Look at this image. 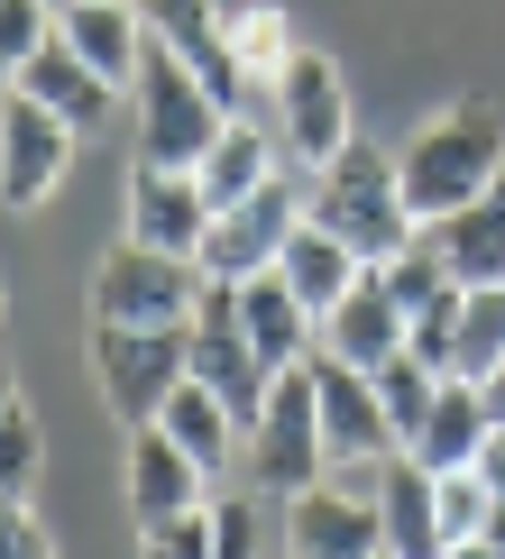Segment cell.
I'll return each instance as SVG.
<instances>
[{"instance_id": "cell-1", "label": "cell", "mask_w": 505, "mask_h": 559, "mask_svg": "<svg viewBox=\"0 0 505 559\" xmlns=\"http://www.w3.org/2000/svg\"><path fill=\"white\" fill-rule=\"evenodd\" d=\"M505 175V110L496 102H478V92H459L450 110H432L423 129L396 147V183H404V212L413 221H450V212H469L478 193Z\"/></svg>"}, {"instance_id": "cell-2", "label": "cell", "mask_w": 505, "mask_h": 559, "mask_svg": "<svg viewBox=\"0 0 505 559\" xmlns=\"http://www.w3.org/2000/svg\"><path fill=\"white\" fill-rule=\"evenodd\" d=\"M304 221L313 229H331L340 248H350L359 266H386L396 248L413 239V221L404 212V183H396V156L386 147H367V138H350V147L331 156V166L313 175V193H304Z\"/></svg>"}, {"instance_id": "cell-3", "label": "cell", "mask_w": 505, "mask_h": 559, "mask_svg": "<svg viewBox=\"0 0 505 559\" xmlns=\"http://www.w3.org/2000/svg\"><path fill=\"white\" fill-rule=\"evenodd\" d=\"M239 468H248V496L258 504H294V496H313L331 477V459H321V404H313V358L267 377L258 423L239 431Z\"/></svg>"}, {"instance_id": "cell-4", "label": "cell", "mask_w": 505, "mask_h": 559, "mask_svg": "<svg viewBox=\"0 0 505 559\" xmlns=\"http://www.w3.org/2000/svg\"><path fill=\"white\" fill-rule=\"evenodd\" d=\"M138 166H175V175H193L202 156H212V138L230 129V110L202 92L184 64L166 56V46L148 37V64H138Z\"/></svg>"}, {"instance_id": "cell-5", "label": "cell", "mask_w": 505, "mask_h": 559, "mask_svg": "<svg viewBox=\"0 0 505 559\" xmlns=\"http://www.w3.org/2000/svg\"><path fill=\"white\" fill-rule=\"evenodd\" d=\"M267 129H275V147L294 156V166H331L340 147L359 138V110H350V74H340L321 46H294V64L267 83Z\"/></svg>"}, {"instance_id": "cell-6", "label": "cell", "mask_w": 505, "mask_h": 559, "mask_svg": "<svg viewBox=\"0 0 505 559\" xmlns=\"http://www.w3.org/2000/svg\"><path fill=\"white\" fill-rule=\"evenodd\" d=\"M202 302V266L193 258H156V248L120 239L92 266V321H120V331H184Z\"/></svg>"}, {"instance_id": "cell-7", "label": "cell", "mask_w": 505, "mask_h": 559, "mask_svg": "<svg viewBox=\"0 0 505 559\" xmlns=\"http://www.w3.org/2000/svg\"><path fill=\"white\" fill-rule=\"evenodd\" d=\"M92 385H102L110 423L148 431L166 413V394L184 385V331H120V321H92Z\"/></svg>"}, {"instance_id": "cell-8", "label": "cell", "mask_w": 505, "mask_h": 559, "mask_svg": "<svg viewBox=\"0 0 505 559\" xmlns=\"http://www.w3.org/2000/svg\"><path fill=\"white\" fill-rule=\"evenodd\" d=\"M184 377L193 385H212L230 413H239V431L258 423V404H267V377L275 367L248 348V331H239V285H202V302H193V321H184Z\"/></svg>"}, {"instance_id": "cell-9", "label": "cell", "mask_w": 505, "mask_h": 559, "mask_svg": "<svg viewBox=\"0 0 505 559\" xmlns=\"http://www.w3.org/2000/svg\"><path fill=\"white\" fill-rule=\"evenodd\" d=\"M304 229V193H294L285 175L258 183V193L239 202V212H212V239H202V285H248V275H267L285 258V239Z\"/></svg>"}, {"instance_id": "cell-10", "label": "cell", "mask_w": 505, "mask_h": 559, "mask_svg": "<svg viewBox=\"0 0 505 559\" xmlns=\"http://www.w3.org/2000/svg\"><path fill=\"white\" fill-rule=\"evenodd\" d=\"M74 175V129L37 110L28 92H0V212H37Z\"/></svg>"}, {"instance_id": "cell-11", "label": "cell", "mask_w": 505, "mask_h": 559, "mask_svg": "<svg viewBox=\"0 0 505 559\" xmlns=\"http://www.w3.org/2000/svg\"><path fill=\"white\" fill-rule=\"evenodd\" d=\"M313 404H321V459L331 468H386L396 459V423H386L377 385L340 358H313Z\"/></svg>"}, {"instance_id": "cell-12", "label": "cell", "mask_w": 505, "mask_h": 559, "mask_svg": "<svg viewBox=\"0 0 505 559\" xmlns=\"http://www.w3.org/2000/svg\"><path fill=\"white\" fill-rule=\"evenodd\" d=\"M120 239L156 248V258H202V239H212V202H202L193 175L175 166H129V229Z\"/></svg>"}, {"instance_id": "cell-13", "label": "cell", "mask_w": 505, "mask_h": 559, "mask_svg": "<svg viewBox=\"0 0 505 559\" xmlns=\"http://www.w3.org/2000/svg\"><path fill=\"white\" fill-rule=\"evenodd\" d=\"M404 331H413L404 302L386 294V275H377V266H367L359 285L340 294L331 312H321V358H340V367H359V377H377L386 358H404Z\"/></svg>"}, {"instance_id": "cell-14", "label": "cell", "mask_w": 505, "mask_h": 559, "mask_svg": "<svg viewBox=\"0 0 505 559\" xmlns=\"http://www.w3.org/2000/svg\"><path fill=\"white\" fill-rule=\"evenodd\" d=\"M294 559H377L386 532H377V496H359V486L321 477L313 496H294Z\"/></svg>"}, {"instance_id": "cell-15", "label": "cell", "mask_w": 505, "mask_h": 559, "mask_svg": "<svg viewBox=\"0 0 505 559\" xmlns=\"http://www.w3.org/2000/svg\"><path fill=\"white\" fill-rule=\"evenodd\" d=\"M56 37L74 46L110 92H129L138 64H148V19H138V0H64V10H56Z\"/></svg>"}, {"instance_id": "cell-16", "label": "cell", "mask_w": 505, "mask_h": 559, "mask_svg": "<svg viewBox=\"0 0 505 559\" xmlns=\"http://www.w3.org/2000/svg\"><path fill=\"white\" fill-rule=\"evenodd\" d=\"M120 486H129V514H138V532H156V523H175V514H193L202 496H212V477L193 468V459L175 450L166 431H129V468H120Z\"/></svg>"}, {"instance_id": "cell-17", "label": "cell", "mask_w": 505, "mask_h": 559, "mask_svg": "<svg viewBox=\"0 0 505 559\" xmlns=\"http://www.w3.org/2000/svg\"><path fill=\"white\" fill-rule=\"evenodd\" d=\"M10 92H28L37 110H56V120L74 129V138H92V129L110 120V110H120V92H110L102 74H92V64H83V56H74L64 37H46L37 56L19 64V83H10Z\"/></svg>"}, {"instance_id": "cell-18", "label": "cell", "mask_w": 505, "mask_h": 559, "mask_svg": "<svg viewBox=\"0 0 505 559\" xmlns=\"http://www.w3.org/2000/svg\"><path fill=\"white\" fill-rule=\"evenodd\" d=\"M488 404H478V385L469 377H442V394H432V413L404 431V459L413 468H432V477H450V468H478V450H488Z\"/></svg>"}, {"instance_id": "cell-19", "label": "cell", "mask_w": 505, "mask_h": 559, "mask_svg": "<svg viewBox=\"0 0 505 559\" xmlns=\"http://www.w3.org/2000/svg\"><path fill=\"white\" fill-rule=\"evenodd\" d=\"M275 175H285V147H275V129L248 120V110L212 138V156L193 166V183H202V202H212V212H239V202L258 193V183H275Z\"/></svg>"}, {"instance_id": "cell-20", "label": "cell", "mask_w": 505, "mask_h": 559, "mask_svg": "<svg viewBox=\"0 0 505 559\" xmlns=\"http://www.w3.org/2000/svg\"><path fill=\"white\" fill-rule=\"evenodd\" d=\"M239 331H248V348H258L267 367H304V358H321V321L294 302V285H285L275 266L239 285Z\"/></svg>"}, {"instance_id": "cell-21", "label": "cell", "mask_w": 505, "mask_h": 559, "mask_svg": "<svg viewBox=\"0 0 505 559\" xmlns=\"http://www.w3.org/2000/svg\"><path fill=\"white\" fill-rule=\"evenodd\" d=\"M377 532H386V559H442V514H432V468H413L396 450L377 477Z\"/></svg>"}, {"instance_id": "cell-22", "label": "cell", "mask_w": 505, "mask_h": 559, "mask_svg": "<svg viewBox=\"0 0 505 559\" xmlns=\"http://www.w3.org/2000/svg\"><path fill=\"white\" fill-rule=\"evenodd\" d=\"M432 248H442V266L459 285H505V175L469 202V212L432 221Z\"/></svg>"}, {"instance_id": "cell-23", "label": "cell", "mask_w": 505, "mask_h": 559, "mask_svg": "<svg viewBox=\"0 0 505 559\" xmlns=\"http://www.w3.org/2000/svg\"><path fill=\"white\" fill-rule=\"evenodd\" d=\"M156 431H166V440H175L184 459H193L202 477H221L230 459H239V413H230V404H221L212 385H193V377H184V385L166 394V413H156Z\"/></svg>"}, {"instance_id": "cell-24", "label": "cell", "mask_w": 505, "mask_h": 559, "mask_svg": "<svg viewBox=\"0 0 505 559\" xmlns=\"http://www.w3.org/2000/svg\"><path fill=\"white\" fill-rule=\"evenodd\" d=\"M221 46H230V64H239L248 83H275L294 64V19L275 10V0H221Z\"/></svg>"}, {"instance_id": "cell-25", "label": "cell", "mask_w": 505, "mask_h": 559, "mask_svg": "<svg viewBox=\"0 0 505 559\" xmlns=\"http://www.w3.org/2000/svg\"><path fill=\"white\" fill-rule=\"evenodd\" d=\"M275 275H285V285H294V302H304V312L321 321V312H331V302L350 294V285H359L367 266H359L350 248L331 239V229H313V221H304V229L285 239V258H275Z\"/></svg>"}, {"instance_id": "cell-26", "label": "cell", "mask_w": 505, "mask_h": 559, "mask_svg": "<svg viewBox=\"0 0 505 559\" xmlns=\"http://www.w3.org/2000/svg\"><path fill=\"white\" fill-rule=\"evenodd\" d=\"M505 358V285H459V340H450V377H488Z\"/></svg>"}, {"instance_id": "cell-27", "label": "cell", "mask_w": 505, "mask_h": 559, "mask_svg": "<svg viewBox=\"0 0 505 559\" xmlns=\"http://www.w3.org/2000/svg\"><path fill=\"white\" fill-rule=\"evenodd\" d=\"M367 385H377L386 423H396V450H404V431H413V423H423V413H432V394H442V377H432V367L413 358V348H404V358H386V367H377V377H367Z\"/></svg>"}, {"instance_id": "cell-28", "label": "cell", "mask_w": 505, "mask_h": 559, "mask_svg": "<svg viewBox=\"0 0 505 559\" xmlns=\"http://www.w3.org/2000/svg\"><path fill=\"white\" fill-rule=\"evenodd\" d=\"M432 514H442V542H478L496 514V486L478 468H450V477H432Z\"/></svg>"}, {"instance_id": "cell-29", "label": "cell", "mask_w": 505, "mask_h": 559, "mask_svg": "<svg viewBox=\"0 0 505 559\" xmlns=\"http://www.w3.org/2000/svg\"><path fill=\"white\" fill-rule=\"evenodd\" d=\"M37 468H46V431H37V413H28V404H10V413H0V496L28 504Z\"/></svg>"}, {"instance_id": "cell-30", "label": "cell", "mask_w": 505, "mask_h": 559, "mask_svg": "<svg viewBox=\"0 0 505 559\" xmlns=\"http://www.w3.org/2000/svg\"><path fill=\"white\" fill-rule=\"evenodd\" d=\"M46 37H56V10H46V0H0V92L19 83V64H28Z\"/></svg>"}, {"instance_id": "cell-31", "label": "cell", "mask_w": 505, "mask_h": 559, "mask_svg": "<svg viewBox=\"0 0 505 559\" xmlns=\"http://www.w3.org/2000/svg\"><path fill=\"white\" fill-rule=\"evenodd\" d=\"M138 550H148V559H212V496H202L193 514H175V523L138 532Z\"/></svg>"}, {"instance_id": "cell-32", "label": "cell", "mask_w": 505, "mask_h": 559, "mask_svg": "<svg viewBox=\"0 0 505 559\" xmlns=\"http://www.w3.org/2000/svg\"><path fill=\"white\" fill-rule=\"evenodd\" d=\"M212 559H258V496H212Z\"/></svg>"}, {"instance_id": "cell-33", "label": "cell", "mask_w": 505, "mask_h": 559, "mask_svg": "<svg viewBox=\"0 0 505 559\" xmlns=\"http://www.w3.org/2000/svg\"><path fill=\"white\" fill-rule=\"evenodd\" d=\"M0 559H56L46 523L28 514V504H10V496H0Z\"/></svg>"}, {"instance_id": "cell-34", "label": "cell", "mask_w": 505, "mask_h": 559, "mask_svg": "<svg viewBox=\"0 0 505 559\" xmlns=\"http://www.w3.org/2000/svg\"><path fill=\"white\" fill-rule=\"evenodd\" d=\"M478 404H488V423H496V431H505V358H496V367H488V377H478Z\"/></svg>"}, {"instance_id": "cell-35", "label": "cell", "mask_w": 505, "mask_h": 559, "mask_svg": "<svg viewBox=\"0 0 505 559\" xmlns=\"http://www.w3.org/2000/svg\"><path fill=\"white\" fill-rule=\"evenodd\" d=\"M478 477H488L496 496H505V431H488V450H478Z\"/></svg>"}, {"instance_id": "cell-36", "label": "cell", "mask_w": 505, "mask_h": 559, "mask_svg": "<svg viewBox=\"0 0 505 559\" xmlns=\"http://www.w3.org/2000/svg\"><path fill=\"white\" fill-rule=\"evenodd\" d=\"M442 559H505V550H496V542H488V532H478V542H450V550H442Z\"/></svg>"}, {"instance_id": "cell-37", "label": "cell", "mask_w": 505, "mask_h": 559, "mask_svg": "<svg viewBox=\"0 0 505 559\" xmlns=\"http://www.w3.org/2000/svg\"><path fill=\"white\" fill-rule=\"evenodd\" d=\"M19 404V377H10V358H0V413H10Z\"/></svg>"}, {"instance_id": "cell-38", "label": "cell", "mask_w": 505, "mask_h": 559, "mask_svg": "<svg viewBox=\"0 0 505 559\" xmlns=\"http://www.w3.org/2000/svg\"><path fill=\"white\" fill-rule=\"evenodd\" d=\"M488 542H496V550H505V496H496V514H488Z\"/></svg>"}, {"instance_id": "cell-39", "label": "cell", "mask_w": 505, "mask_h": 559, "mask_svg": "<svg viewBox=\"0 0 505 559\" xmlns=\"http://www.w3.org/2000/svg\"><path fill=\"white\" fill-rule=\"evenodd\" d=\"M377 559H386V550H377Z\"/></svg>"}]
</instances>
